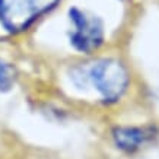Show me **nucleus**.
I'll list each match as a JSON object with an SVG mask.
<instances>
[{"label":"nucleus","instance_id":"1","mask_svg":"<svg viewBox=\"0 0 159 159\" xmlns=\"http://www.w3.org/2000/svg\"><path fill=\"white\" fill-rule=\"evenodd\" d=\"M70 80L77 89L92 88L107 104H114L124 97L130 85L129 69L118 58L102 57L80 63L70 69Z\"/></svg>","mask_w":159,"mask_h":159},{"label":"nucleus","instance_id":"2","mask_svg":"<svg viewBox=\"0 0 159 159\" xmlns=\"http://www.w3.org/2000/svg\"><path fill=\"white\" fill-rule=\"evenodd\" d=\"M69 43L73 48L83 54H93L105 43L104 22L89 10L73 6L69 9Z\"/></svg>","mask_w":159,"mask_h":159},{"label":"nucleus","instance_id":"3","mask_svg":"<svg viewBox=\"0 0 159 159\" xmlns=\"http://www.w3.org/2000/svg\"><path fill=\"white\" fill-rule=\"evenodd\" d=\"M60 0H0V24L10 34H19L53 10Z\"/></svg>","mask_w":159,"mask_h":159},{"label":"nucleus","instance_id":"4","mask_svg":"<svg viewBox=\"0 0 159 159\" xmlns=\"http://www.w3.org/2000/svg\"><path fill=\"white\" fill-rule=\"evenodd\" d=\"M111 137L118 150L127 155H134L156 143L159 139V129L153 124L117 125L111 130Z\"/></svg>","mask_w":159,"mask_h":159},{"label":"nucleus","instance_id":"5","mask_svg":"<svg viewBox=\"0 0 159 159\" xmlns=\"http://www.w3.org/2000/svg\"><path fill=\"white\" fill-rule=\"evenodd\" d=\"M15 79L13 67L0 57V92H9L15 85Z\"/></svg>","mask_w":159,"mask_h":159}]
</instances>
